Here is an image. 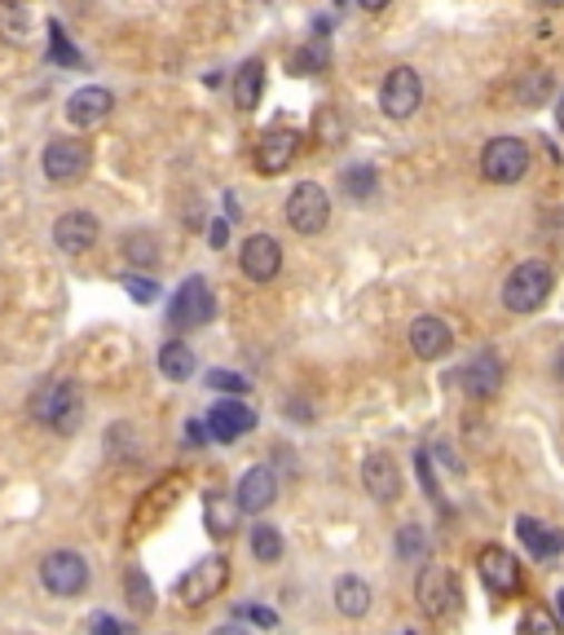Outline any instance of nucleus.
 <instances>
[{
	"instance_id": "1",
	"label": "nucleus",
	"mask_w": 564,
	"mask_h": 635,
	"mask_svg": "<svg viewBox=\"0 0 564 635\" xmlns=\"http://www.w3.org/2000/svg\"><path fill=\"white\" fill-rule=\"evenodd\" d=\"M31 419L53 428V433H76L80 419H85V388L76 380H53L44 388L31 393Z\"/></svg>"
},
{
	"instance_id": "2",
	"label": "nucleus",
	"mask_w": 564,
	"mask_h": 635,
	"mask_svg": "<svg viewBox=\"0 0 564 635\" xmlns=\"http://www.w3.org/2000/svg\"><path fill=\"white\" fill-rule=\"evenodd\" d=\"M552 282H556V274H552L547 260H525V265H516V269L507 274V282H503V305H507V314H538V309L547 305V296H552Z\"/></svg>"
},
{
	"instance_id": "3",
	"label": "nucleus",
	"mask_w": 564,
	"mask_h": 635,
	"mask_svg": "<svg viewBox=\"0 0 564 635\" xmlns=\"http://www.w3.org/2000/svg\"><path fill=\"white\" fill-rule=\"evenodd\" d=\"M212 318H217V296H212V282H208L204 274L186 278V282L177 287L172 305H168V323H172L177 331H190V327H208Z\"/></svg>"
},
{
	"instance_id": "4",
	"label": "nucleus",
	"mask_w": 564,
	"mask_h": 635,
	"mask_svg": "<svg viewBox=\"0 0 564 635\" xmlns=\"http://www.w3.org/2000/svg\"><path fill=\"white\" fill-rule=\"evenodd\" d=\"M226 583H229V560L221 556V552H208L204 560H195V569H186V574H181L177 596H181V605L199 609V605L217 601V596L226 592Z\"/></svg>"
},
{
	"instance_id": "5",
	"label": "nucleus",
	"mask_w": 564,
	"mask_h": 635,
	"mask_svg": "<svg viewBox=\"0 0 564 635\" xmlns=\"http://www.w3.org/2000/svg\"><path fill=\"white\" fill-rule=\"evenodd\" d=\"M481 172L485 181L494 186H516L525 172H530V146L521 137H494L485 150H481Z\"/></svg>"
},
{
	"instance_id": "6",
	"label": "nucleus",
	"mask_w": 564,
	"mask_h": 635,
	"mask_svg": "<svg viewBox=\"0 0 564 635\" xmlns=\"http://www.w3.org/2000/svg\"><path fill=\"white\" fill-rule=\"evenodd\" d=\"M89 163H93V155H89V146L76 141V137H53V141L44 146V155H40V168H44V177H49L53 186H76V181H85V177H89Z\"/></svg>"
},
{
	"instance_id": "7",
	"label": "nucleus",
	"mask_w": 564,
	"mask_h": 635,
	"mask_svg": "<svg viewBox=\"0 0 564 635\" xmlns=\"http://www.w3.org/2000/svg\"><path fill=\"white\" fill-rule=\"evenodd\" d=\"M40 583H44L49 596L71 601V596H80V592L89 587V560H85L80 552H71V547L49 552V556L40 560Z\"/></svg>"
},
{
	"instance_id": "8",
	"label": "nucleus",
	"mask_w": 564,
	"mask_h": 635,
	"mask_svg": "<svg viewBox=\"0 0 564 635\" xmlns=\"http://www.w3.org/2000/svg\"><path fill=\"white\" fill-rule=\"evenodd\" d=\"M327 221H332V199H327V190L314 186V181H300V186L287 195V226H291L296 235H323Z\"/></svg>"
},
{
	"instance_id": "9",
	"label": "nucleus",
	"mask_w": 564,
	"mask_h": 635,
	"mask_svg": "<svg viewBox=\"0 0 564 635\" xmlns=\"http://www.w3.org/2000/svg\"><path fill=\"white\" fill-rule=\"evenodd\" d=\"M415 596H419V605H424V614L428 618H451L454 609H458V578H454V569L446 565H424L419 569V583H415Z\"/></svg>"
},
{
	"instance_id": "10",
	"label": "nucleus",
	"mask_w": 564,
	"mask_h": 635,
	"mask_svg": "<svg viewBox=\"0 0 564 635\" xmlns=\"http://www.w3.org/2000/svg\"><path fill=\"white\" fill-rule=\"evenodd\" d=\"M379 107L388 120H410L424 107V80L415 67H393L384 89H379Z\"/></svg>"
},
{
	"instance_id": "11",
	"label": "nucleus",
	"mask_w": 564,
	"mask_h": 635,
	"mask_svg": "<svg viewBox=\"0 0 564 635\" xmlns=\"http://www.w3.org/2000/svg\"><path fill=\"white\" fill-rule=\"evenodd\" d=\"M476 574L485 578V587H489L494 596H507V592L521 587V560H516L507 547H494V543L476 552Z\"/></svg>"
},
{
	"instance_id": "12",
	"label": "nucleus",
	"mask_w": 564,
	"mask_h": 635,
	"mask_svg": "<svg viewBox=\"0 0 564 635\" xmlns=\"http://www.w3.org/2000/svg\"><path fill=\"white\" fill-rule=\"evenodd\" d=\"M98 235H102V226L93 212H67L53 221V248L62 256H85L98 244Z\"/></svg>"
},
{
	"instance_id": "13",
	"label": "nucleus",
	"mask_w": 564,
	"mask_h": 635,
	"mask_svg": "<svg viewBox=\"0 0 564 635\" xmlns=\"http://www.w3.org/2000/svg\"><path fill=\"white\" fill-rule=\"evenodd\" d=\"M463 393L467 397H476V401H489L498 388H503V380H507V367H503V358L494 354V349H481L467 367H463Z\"/></svg>"
},
{
	"instance_id": "14",
	"label": "nucleus",
	"mask_w": 564,
	"mask_h": 635,
	"mask_svg": "<svg viewBox=\"0 0 564 635\" xmlns=\"http://www.w3.org/2000/svg\"><path fill=\"white\" fill-rule=\"evenodd\" d=\"M208 428H212V441H243L251 428H256V410L238 397H221L212 410H208Z\"/></svg>"
},
{
	"instance_id": "15",
	"label": "nucleus",
	"mask_w": 564,
	"mask_h": 635,
	"mask_svg": "<svg viewBox=\"0 0 564 635\" xmlns=\"http://www.w3.org/2000/svg\"><path fill=\"white\" fill-rule=\"evenodd\" d=\"M362 486H366V495H370L375 504H393V499L402 495V468H397V459L384 455V450L366 455V459H362Z\"/></svg>"
},
{
	"instance_id": "16",
	"label": "nucleus",
	"mask_w": 564,
	"mask_h": 635,
	"mask_svg": "<svg viewBox=\"0 0 564 635\" xmlns=\"http://www.w3.org/2000/svg\"><path fill=\"white\" fill-rule=\"evenodd\" d=\"M238 265H243V274L251 282H274L278 269H283V248H278L274 235H251L243 244V252H238Z\"/></svg>"
},
{
	"instance_id": "17",
	"label": "nucleus",
	"mask_w": 564,
	"mask_h": 635,
	"mask_svg": "<svg viewBox=\"0 0 564 635\" xmlns=\"http://www.w3.org/2000/svg\"><path fill=\"white\" fill-rule=\"evenodd\" d=\"M410 349H415L424 363L446 358V354L454 349V331L446 327V318H437V314H419V318L410 323Z\"/></svg>"
},
{
	"instance_id": "18",
	"label": "nucleus",
	"mask_w": 564,
	"mask_h": 635,
	"mask_svg": "<svg viewBox=\"0 0 564 635\" xmlns=\"http://www.w3.org/2000/svg\"><path fill=\"white\" fill-rule=\"evenodd\" d=\"M234 499H238V508L251 512V516H260L265 508H274V499H278V473H274V468H265V464L247 468V473H243V482H238V490H234Z\"/></svg>"
},
{
	"instance_id": "19",
	"label": "nucleus",
	"mask_w": 564,
	"mask_h": 635,
	"mask_svg": "<svg viewBox=\"0 0 564 635\" xmlns=\"http://www.w3.org/2000/svg\"><path fill=\"white\" fill-rule=\"evenodd\" d=\"M115 111V93L102 85H89V89H76L67 98V120L76 128H98Z\"/></svg>"
},
{
	"instance_id": "20",
	"label": "nucleus",
	"mask_w": 564,
	"mask_h": 635,
	"mask_svg": "<svg viewBox=\"0 0 564 635\" xmlns=\"http://www.w3.org/2000/svg\"><path fill=\"white\" fill-rule=\"evenodd\" d=\"M296 150H300V132H291V128H274V132H265V137H260L256 168H260V172H269V177H278V172H287V168H291Z\"/></svg>"
},
{
	"instance_id": "21",
	"label": "nucleus",
	"mask_w": 564,
	"mask_h": 635,
	"mask_svg": "<svg viewBox=\"0 0 564 635\" xmlns=\"http://www.w3.org/2000/svg\"><path fill=\"white\" fill-rule=\"evenodd\" d=\"M516 534H521V543H525L538 560L561 556L564 552V529H552V525H543V520H534V516H521V520H516Z\"/></svg>"
},
{
	"instance_id": "22",
	"label": "nucleus",
	"mask_w": 564,
	"mask_h": 635,
	"mask_svg": "<svg viewBox=\"0 0 564 635\" xmlns=\"http://www.w3.org/2000/svg\"><path fill=\"white\" fill-rule=\"evenodd\" d=\"M238 499H226L221 490H208L204 495V520H208V529L217 534V538H229L234 529H238Z\"/></svg>"
},
{
	"instance_id": "23",
	"label": "nucleus",
	"mask_w": 564,
	"mask_h": 635,
	"mask_svg": "<svg viewBox=\"0 0 564 635\" xmlns=\"http://www.w3.org/2000/svg\"><path fill=\"white\" fill-rule=\"evenodd\" d=\"M260 89H265V67L251 58V62H243V67L234 71V107H238V111H256Z\"/></svg>"
},
{
	"instance_id": "24",
	"label": "nucleus",
	"mask_w": 564,
	"mask_h": 635,
	"mask_svg": "<svg viewBox=\"0 0 564 635\" xmlns=\"http://www.w3.org/2000/svg\"><path fill=\"white\" fill-rule=\"evenodd\" d=\"M195 367H199V354H195L186 340H168V345H159V371H164L168 380H190V376H195Z\"/></svg>"
},
{
	"instance_id": "25",
	"label": "nucleus",
	"mask_w": 564,
	"mask_h": 635,
	"mask_svg": "<svg viewBox=\"0 0 564 635\" xmlns=\"http://www.w3.org/2000/svg\"><path fill=\"white\" fill-rule=\"evenodd\" d=\"M370 601H375V596H370V583H366V578H353V574H348V578L336 583V609L344 618H362V614L370 609Z\"/></svg>"
},
{
	"instance_id": "26",
	"label": "nucleus",
	"mask_w": 564,
	"mask_h": 635,
	"mask_svg": "<svg viewBox=\"0 0 564 635\" xmlns=\"http://www.w3.org/2000/svg\"><path fill=\"white\" fill-rule=\"evenodd\" d=\"M31 36V9L18 0H0V40L4 44H27Z\"/></svg>"
},
{
	"instance_id": "27",
	"label": "nucleus",
	"mask_w": 564,
	"mask_h": 635,
	"mask_svg": "<svg viewBox=\"0 0 564 635\" xmlns=\"http://www.w3.org/2000/svg\"><path fill=\"white\" fill-rule=\"evenodd\" d=\"M123 260L128 265H137V269H150V265H159V239L150 235V230H132V235H123Z\"/></svg>"
},
{
	"instance_id": "28",
	"label": "nucleus",
	"mask_w": 564,
	"mask_h": 635,
	"mask_svg": "<svg viewBox=\"0 0 564 635\" xmlns=\"http://www.w3.org/2000/svg\"><path fill=\"white\" fill-rule=\"evenodd\" d=\"M251 556L260 560V565H274V560H283V534L274 529V525H251Z\"/></svg>"
},
{
	"instance_id": "29",
	"label": "nucleus",
	"mask_w": 564,
	"mask_h": 635,
	"mask_svg": "<svg viewBox=\"0 0 564 635\" xmlns=\"http://www.w3.org/2000/svg\"><path fill=\"white\" fill-rule=\"evenodd\" d=\"M123 592H128V609L141 618V614H150V605H155V592H150V583H146V574L137 569V565H128L123 569Z\"/></svg>"
},
{
	"instance_id": "30",
	"label": "nucleus",
	"mask_w": 564,
	"mask_h": 635,
	"mask_svg": "<svg viewBox=\"0 0 564 635\" xmlns=\"http://www.w3.org/2000/svg\"><path fill=\"white\" fill-rule=\"evenodd\" d=\"M327 58H332V53H327V40L314 36V40L291 58V71H296V76H318V71H327Z\"/></svg>"
},
{
	"instance_id": "31",
	"label": "nucleus",
	"mask_w": 564,
	"mask_h": 635,
	"mask_svg": "<svg viewBox=\"0 0 564 635\" xmlns=\"http://www.w3.org/2000/svg\"><path fill=\"white\" fill-rule=\"evenodd\" d=\"M397 556H402V560H424V556H428V534H424V525H402V529H397Z\"/></svg>"
},
{
	"instance_id": "32",
	"label": "nucleus",
	"mask_w": 564,
	"mask_h": 635,
	"mask_svg": "<svg viewBox=\"0 0 564 635\" xmlns=\"http://www.w3.org/2000/svg\"><path fill=\"white\" fill-rule=\"evenodd\" d=\"M516 93H521L525 107H538V102L552 93V71H530V76L516 85Z\"/></svg>"
},
{
	"instance_id": "33",
	"label": "nucleus",
	"mask_w": 564,
	"mask_h": 635,
	"mask_svg": "<svg viewBox=\"0 0 564 635\" xmlns=\"http://www.w3.org/2000/svg\"><path fill=\"white\" fill-rule=\"evenodd\" d=\"M344 195H348V199H370V195H375V168H366V163L348 168V172H344Z\"/></svg>"
},
{
	"instance_id": "34",
	"label": "nucleus",
	"mask_w": 564,
	"mask_h": 635,
	"mask_svg": "<svg viewBox=\"0 0 564 635\" xmlns=\"http://www.w3.org/2000/svg\"><path fill=\"white\" fill-rule=\"evenodd\" d=\"M119 282H123V291H128L137 305H155V300H159V282H150L146 274H123Z\"/></svg>"
},
{
	"instance_id": "35",
	"label": "nucleus",
	"mask_w": 564,
	"mask_h": 635,
	"mask_svg": "<svg viewBox=\"0 0 564 635\" xmlns=\"http://www.w3.org/2000/svg\"><path fill=\"white\" fill-rule=\"evenodd\" d=\"M49 58H53V62H62V67H80V53H76V44H71V40H67L58 27L49 31Z\"/></svg>"
},
{
	"instance_id": "36",
	"label": "nucleus",
	"mask_w": 564,
	"mask_h": 635,
	"mask_svg": "<svg viewBox=\"0 0 564 635\" xmlns=\"http://www.w3.org/2000/svg\"><path fill=\"white\" fill-rule=\"evenodd\" d=\"M521 635H561V623L547 609H530L525 623H521Z\"/></svg>"
},
{
	"instance_id": "37",
	"label": "nucleus",
	"mask_w": 564,
	"mask_h": 635,
	"mask_svg": "<svg viewBox=\"0 0 564 635\" xmlns=\"http://www.w3.org/2000/svg\"><path fill=\"white\" fill-rule=\"evenodd\" d=\"M208 388L229 393V397H243V393H247V380H243V376H234V371H208Z\"/></svg>"
},
{
	"instance_id": "38",
	"label": "nucleus",
	"mask_w": 564,
	"mask_h": 635,
	"mask_svg": "<svg viewBox=\"0 0 564 635\" xmlns=\"http://www.w3.org/2000/svg\"><path fill=\"white\" fill-rule=\"evenodd\" d=\"M415 468H419V482H424V490H428V499H433V504H442V490H437V477H433V459H428L424 450L415 455Z\"/></svg>"
},
{
	"instance_id": "39",
	"label": "nucleus",
	"mask_w": 564,
	"mask_h": 635,
	"mask_svg": "<svg viewBox=\"0 0 564 635\" xmlns=\"http://www.w3.org/2000/svg\"><path fill=\"white\" fill-rule=\"evenodd\" d=\"M238 618H251L256 627H278V614L265 605H238Z\"/></svg>"
},
{
	"instance_id": "40",
	"label": "nucleus",
	"mask_w": 564,
	"mask_h": 635,
	"mask_svg": "<svg viewBox=\"0 0 564 635\" xmlns=\"http://www.w3.org/2000/svg\"><path fill=\"white\" fill-rule=\"evenodd\" d=\"M186 441H190V446H208V441H212L208 419H190V424H186Z\"/></svg>"
},
{
	"instance_id": "41",
	"label": "nucleus",
	"mask_w": 564,
	"mask_h": 635,
	"mask_svg": "<svg viewBox=\"0 0 564 635\" xmlns=\"http://www.w3.org/2000/svg\"><path fill=\"white\" fill-rule=\"evenodd\" d=\"M93 635H123V627H119L115 618H107V614H102V618H93Z\"/></svg>"
},
{
	"instance_id": "42",
	"label": "nucleus",
	"mask_w": 564,
	"mask_h": 635,
	"mask_svg": "<svg viewBox=\"0 0 564 635\" xmlns=\"http://www.w3.org/2000/svg\"><path fill=\"white\" fill-rule=\"evenodd\" d=\"M226 239H229V221L221 217V221L212 226V248H226Z\"/></svg>"
},
{
	"instance_id": "43",
	"label": "nucleus",
	"mask_w": 564,
	"mask_h": 635,
	"mask_svg": "<svg viewBox=\"0 0 564 635\" xmlns=\"http://www.w3.org/2000/svg\"><path fill=\"white\" fill-rule=\"evenodd\" d=\"M212 635H247V627H238V623H226V627H217Z\"/></svg>"
},
{
	"instance_id": "44",
	"label": "nucleus",
	"mask_w": 564,
	"mask_h": 635,
	"mask_svg": "<svg viewBox=\"0 0 564 635\" xmlns=\"http://www.w3.org/2000/svg\"><path fill=\"white\" fill-rule=\"evenodd\" d=\"M357 4H362V9H370V13H379V9L388 4V0H357Z\"/></svg>"
},
{
	"instance_id": "45",
	"label": "nucleus",
	"mask_w": 564,
	"mask_h": 635,
	"mask_svg": "<svg viewBox=\"0 0 564 635\" xmlns=\"http://www.w3.org/2000/svg\"><path fill=\"white\" fill-rule=\"evenodd\" d=\"M556 380L564 384V349H561V354H556Z\"/></svg>"
},
{
	"instance_id": "46",
	"label": "nucleus",
	"mask_w": 564,
	"mask_h": 635,
	"mask_svg": "<svg viewBox=\"0 0 564 635\" xmlns=\"http://www.w3.org/2000/svg\"><path fill=\"white\" fill-rule=\"evenodd\" d=\"M556 614H561V623H564V592H556Z\"/></svg>"
},
{
	"instance_id": "47",
	"label": "nucleus",
	"mask_w": 564,
	"mask_h": 635,
	"mask_svg": "<svg viewBox=\"0 0 564 635\" xmlns=\"http://www.w3.org/2000/svg\"><path fill=\"white\" fill-rule=\"evenodd\" d=\"M556 120H561V132H564V93H561V107H556Z\"/></svg>"
},
{
	"instance_id": "48",
	"label": "nucleus",
	"mask_w": 564,
	"mask_h": 635,
	"mask_svg": "<svg viewBox=\"0 0 564 635\" xmlns=\"http://www.w3.org/2000/svg\"><path fill=\"white\" fill-rule=\"evenodd\" d=\"M543 4H552V9H561V4H564V0H543Z\"/></svg>"
}]
</instances>
